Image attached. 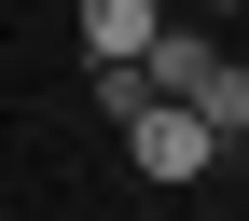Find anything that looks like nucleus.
Instances as JSON below:
<instances>
[{"mask_svg":"<svg viewBox=\"0 0 249 221\" xmlns=\"http://www.w3.org/2000/svg\"><path fill=\"white\" fill-rule=\"evenodd\" d=\"M124 152H139V180H166V194L222 166V138H208V124L180 111V97H139V111H124Z\"/></svg>","mask_w":249,"mask_h":221,"instance_id":"1","label":"nucleus"},{"mask_svg":"<svg viewBox=\"0 0 249 221\" xmlns=\"http://www.w3.org/2000/svg\"><path fill=\"white\" fill-rule=\"evenodd\" d=\"M180 111H194L208 138L235 152V138H249V55H208V83H194V97H180Z\"/></svg>","mask_w":249,"mask_h":221,"instance_id":"2","label":"nucleus"},{"mask_svg":"<svg viewBox=\"0 0 249 221\" xmlns=\"http://www.w3.org/2000/svg\"><path fill=\"white\" fill-rule=\"evenodd\" d=\"M208 55H222L208 28H152V55H139V83H152V97H194V83H208Z\"/></svg>","mask_w":249,"mask_h":221,"instance_id":"3","label":"nucleus"},{"mask_svg":"<svg viewBox=\"0 0 249 221\" xmlns=\"http://www.w3.org/2000/svg\"><path fill=\"white\" fill-rule=\"evenodd\" d=\"M166 0H83V55H152Z\"/></svg>","mask_w":249,"mask_h":221,"instance_id":"4","label":"nucleus"},{"mask_svg":"<svg viewBox=\"0 0 249 221\" xmlns=\"http://www.w3.org/2000/svg\"><path fill=\"white\" fill-rule=\"evenodd\" d=\"M208 14H249V0H208Z\"/></svg>","mask_w":249,"mask_h":221,"instance_id":"5","label":"nucleus"}]
</instances>
